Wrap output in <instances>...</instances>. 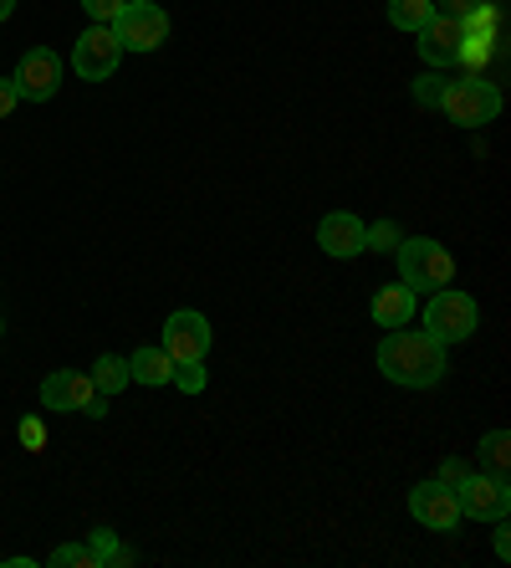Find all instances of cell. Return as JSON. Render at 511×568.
<instances>
[{
    "mask_svg": "<svg viewBox=\"0 0 511 568\" xmlns=\"http://www.w3.org/2000/svg\"><path fill=\"white\" fill-rule=\"evenodd\" d=\"M317 246L333 256V262H348V256L364 252V221L354 211H328L317 221Z\"/></svg>",
    "mask_w": 511,
    "mask_h": 568,
    "instance_id": "13",
    "label": "cell"
},
{
    "mask_svg": "<svg viewBox=\"0 0 511 568\" xmlns=\"http://www.w3.org/2000/svg\"><path fill=\"white\" fill-rule=\"evenodd\" d=\"M466 21H456V16H440L435 11L430 21H425L415 37H420V57H425V67H435V72H446V67H456L460 62V47H466Z\"/></svg>",
    "mask_w": 511,
    "mask_h": 568,
    "instance_id": "12",
    "label": "cell"
},
{
    "mask_svg": "<svg viewBox=\"0 0 511 568\" xmlns=\"http://www.w3.org/2000/svg\"><path fill=\"white\" fill-rule=\"evenodd\" d=\"M497 558H511V528H507V517H497Z\"/></svg>",
    "mask_w": 511,
    "mask_h": 568,
    "instance_id": "29",
    "label": "cell"
},
{
    "mask_svg": "<svg viewBox=\"0 0 511 568\" xmlns=\"http://www.w3.org/2000/svg\"><path fill=\"white\" fill-rule=\"evenodd\" d=\"M16 436H21V446H27V450H41V446H47V425H41L37 415H27V420L16 425Z\"/></svg>",
    "mask_w": 511,
    "mask_h": 568,
    "instance_id": "24",
    "label": "cell"
},
{
    "mask_svg": "<svg viewBox=\"0 0 511 568\" xmlns=\"http://www.w3.org/2000/svg\"><path fill=\"white\" fill-rule=\"evenodd\" d=\"M170 374H174V358L164 354V344H149V348H139V354H129V379L133 384H144V389H159V384H170Z\"/></svg>",
    "mask_w": 511,
    "mask_h": 568,
    "instance_id": "15",
    "label": "cell"
},
{
    "mask_svg": "<svg viewBox=\"0 0 511 568\" xmlns=\"http://www.w3.org/2000/svg\"><path fill=\"white\" fill-rule=\"evenodd\" d=\"M456 507H460V517H471V523H497V517H507L511 513L507 476L471 466V471H466V481L456 487Z\"/></svg>",
    "mask_w": 511,
    "mask_h": 568,
    "instance_id": "7",
    "label": "cell"
},
{
    "mask_svg": "<svg viewBox=\"0 0 511 568\" xmlns=\"http://www.w3.org/2000/svg\"><path fill=\"white\" fill-rule=\"evenodd\" d=\"M476 328H481V307H476L471 292H460V287L430 292V303H425V333H430V338H440V344H466Z\"/></svg>",
    "mask_w": 511,
    "mask_h": 568,
    "instance_id": "4",
    "label": "cell"
},
{
    "mask_svg": "<svg viewBox=\"0 0 511 568\" xmlns=\"http://www.w3.org/2000/svg\"><path fill=\"white\" fill-rule=\"evenodd\" d=\"M11 16H16V0H0V27H6Z\"/></svg>",
    "mask_w": 511,
    "mask_h": 568,
    "instance_id": "30",
    "label": "cell"
},
{
    "mask_svg": "<svg viewBox=\"0 0 511 568\" xmlns=\"http://www.w3.org/2000/svg\"><path fill=\"white\" fill-rule=\"evenodd\" d=\"M440 113L460 129H486V123L501 119V88L486 82L481 72L476 78H460V82H446V98H440Z\"/></svg>",
    "mask_w": 511,
    "mask_h": 568,
    "instance_id": "3",
    "label": "cell"
},
{
    "mask_svg": "<svg viewBox=\"0 0 511 568\" xmlns=\"http://www.w3.org/2000/svg\"><path fill=\"white\" fill-rule=\"evenodd\" d=\"M88 379H92V389H98V395H123V389H129V358L123 354H98L92 358V369H88Z\"/></svg>",
    "mask_w": 511,
    "mask_h": 568,
    "instance_id": "16",
    "label": "cell"
},
{
    "mask_svg": "<svg viewBox=\"0 0 511 568\" xmlns=\"http://www.w3.org/2000/svg\"><path fill=\"white\" fill-rule=\"evenodd\" d=\"M466 471H471V466L460 462V456H450V462H440V471H435V481H446V487L456 491L460 481H466Z\"/></svg>",
    "mask_w": 511,
    "mask_h": 568,
    "instance_id": "27",
    "label": "cell"
},
{
    "mask_svg": "<svg viewBox=\"0 0 511 568\" xmlns=\"http://www.w3.org/2000/svg\"><path fill=\"white\" fill-rule=\"evenodd\" d=\"M21 108V93H16V78H0V119H11Z\"/></svg>",
    "mask_w": 511,
    "mask_h": 568,
    "instance_id": "28",
    "label": "cell"
},
{
    "mask_svg": "<svg viewBox=\"0 0 511 568\" xmlns=\"http://www.w3.org/2000/svg\"><path fill=\"white\" fill-rule=\"evenodd\" d=\"M481 6H486V0H435V11H440V16H456V21H471Z\"/></svg>",
    "mask_w": 511,
    "mask_h": 568,
    "instance_id": "26",
    "label": "cell"
},
{
    "mask_svg": "<svg viewBox=\"0 0 511 568\" xmlns=\"http://www.w3.org/2000/svg\"><path fill=\"white\" fill-rule=\"evenodd\" d=\"M409 517L430 532H456L460 523H466L456 507V491H450L446 481H435V476L420 481V487H409Z\"/></svg>",
    "mask_w": 511,
    "mask_h": 568,
    "instance_id": "11",
    "label": "cell"
},
{
    "mask_svg": "<svg viewBox=\"0 0 511 568\" xmlns=\"http://www.w3.org/2000/svg\"><path fill=\"white\" fill-rule=\"evenodd\" d=\"M394 256H399V277H405L409 292H440L456 277V256L435 236H405L394 246Z\"/></svg>",
    "mask_w": 511,
    "mask_h": 568,
    "instance_id": "2",
    "label": "cell"
},
{
    "mask_svg": "<svg viewBox=\"0 0 511 568\" xmlns=\"http://www.w3.org/2000/svg\"><path fill=\"white\" fill-rule=\"evenodd\" d=\"M88 554H92V568H108V564H119L123 548H119V532L113 528H98L88 542Z\"/></svg>",
    "mask_w": 511,
    "mask_h": 568,
    "instance_id": "21",
    "label": "cell"
},
{
    "mask_svg": "<svg viewBox=\"0 0 511 568\" xmlns=\"http://www.w3.org/2000/svg\"><path fill=\"white\" fill-rule=\"evenodd\" d=\"M399 225L394 221H374V225H364V252H379V256H394V246H399Z\"/></svg>",
    "mask_w": 511,
    "mask_h": 568,
    "instance_id": "19",
    "label": "cell"
},
{
    "mask_svg": "<svg viewBox=\"0 0 511 568\" xmlns=\"http://www.w3.org/2000/svg\"><path fill=\"white\" fill-rule=\"evenodd\" d=\"M368 313H374V323H379V328H405L409 317L420 313V297H415L409 287H399V282H389V287L374 292Z\"/></svg>",
    "mask_w": 511,
    "mask_h": 568,
    "instance_id": "14",
    "label": "cell"
},
{
    "mask_svg": "<svg viewBox=\"0 0 511 568\" xmlns=\"http://www.w3.org/2000/svg\"><path fill=\"white\" fill-rule=\"evenodd\" d=\"M41 410H62V415H92V420H103L108 415V395H98L92 389V379L88 374H78V369H52L47 379H41Z\"/></svg>",
    "mask_w": 511,
    "mask_h": 568,
    "instance_id": "6",
    "label": "cell"
},
{
    "mask_svg": "<svg viewBox=\"0 0 511 568\" xmlns=\"http://www.w3.org/2000/svg\"><path fill=\"white\" fill-rule=\"evenodd\" d=\"M440 98H446V78H440V72H430V78H420V82H415V103H425V108H440Z\"/></svg>",
    "mask_w": 511,
    "mask_h": 568,
    "instance_id": "23",
    "label": "cell"
},
{
    "mask_svg": "<svg viewBox=\"0 0 511 568\" xmlns=\"http://www.w3.org/2000/svg\"><path fill=\"white\" fill-rule=\"evenodd\" d=\"M47 564H52V568H92V554L82 548V542H62V548H52V554H47Z\"/></svg>",
    "mask_w": 511,
    "mask_h": 568,
    "instance_id": "22",
    "label": "cell"
},
{
    "mask_svg": "<svg viewBox=\"0 0 511 568\" xmlns=\"http://www.w3.org/2000/svg\"><path fill=\"white\" fill-rule=\"evenodd\" d=\"M0 333H6V328H0Z\"/></svg>",
    "mask_w": 511,
    "mask_h": 568,
    "instance_id": "31",
    "label": "cell"
},
{
    "mask_svg": "<svg viewBox=\"0 0 511 568\" xmlns=\"http://www.w3.org/2000/svg\"><path fill=\"white\" fill-rule=\"evenodd\" d=\"M82 11H88L98 27H113V16L123 11V0H82Z\"/></svg>",
    "mask_w": 511,
    "mask_h": 568,
    "instance_id": "25",
    "label": "cell"
},
{
    "mask_svg": "<svg viewBox=\"0 0 511 568\" xmlns=\"http://www.w3.org/2000/svg\"><path fill=\"white\" fill-rule=\"evenodd\" d=\"M170 384L180 389V395H200L205 389V358H180L170 374Z\"/></svg>",
    "mask_w": 511,
    "mask_h": 568,
    "instance_id": "20",
    "label": "cell"
},
{
    "mask_svg": "<svg viewBox=\"0 0 511 568\" xmlns=\"http://www.w3.org/2000/svg\"><path fill=\"white\" fill-rule=\"evenodd\" d=\"M119 62H123V47H119V37H113V27H98V21H92V27L72 41V72H78L82 82H108L119 72Z\"/></svg>",
    "mask_w": 511,
    "mask_h": 568,
    "instance_id": "8",
    "label": "cell"
},
{
    "mask_svg": "<svg viewBox=\"0 0 511 568\" xmlns=\"http://www.w3.org/2000/svg\"><path fill=\"white\" fill-rule=\"evenodd\" d=\"M435 16V0H389V27L399 31H420Z\"/></svg>",
    "mask_w": 511,
    "mask_h": 568,
    "instance_id": "18",
    "label": "cell"
},
{
    "mask_svg": "<svg viewBox=\"0 0 511 568\" xmlns=\"http://www.w3.org/2000/svg\"><path fill=\"white\" fill-rule=\"evenodd\" d=\"M507 466H511V436L497 425V430H486L481 436V471L507 476Z\"/></svg>",
    "mask_w": 511,
    "mask_h": 568,
    "instance_id": "17",
    "label": "cell"
},
{
    "mask_svg": "<svg viewBox=\"0 0 511 568\" xmlns=\"http://www.w3.org/2000/svg\"><path fill=\"white\" fill-rule=\"evenodd\" d=\"M11 78H16L21 103H52L57 88H62V57H57L52 47H31Z\"/></svg>",
    "mask_w": 511,
    "mask_h": 568,
    "instance_id": "9",
    "label": "cell"
},
{
    "mask_svg": "<svg viewBox=\"0 0 511 568\" xmlns=\"http://www.w3.org/2000/svg\"><path fill=\"white\" fill-rule=\"evenodd\" d=\"M164 354L180 364V358H205L211 354V344H215V333H211V317L205 313H195V307H180V313H170L164 317Z\"/></svg>",
    "mask_w": 511,
    "mask_h": 568,
    "instance_id": "10",
    "label": "cell"
},
{
    "mask_svg": "<svg viewBox=\"0 0 511 568\" xmlns=\"http://www.w3.org/2000/svg\"><path fill=\"white\" fill-rule=\"evenodd\" d=\"M113 37L123 52H159L170 41V11L154 0H123V11L113 16Z\"/></svg>",
    "mask_w": 511,
    "mask_h": 568,
    "instance_id": "5",
    "label": "cell"
},
{
    "mask_svg": "<svg viewBox=\"0 0 511 568\" xmlns=\"http://www.w3.org/2000/svg\"><path fill=\"white\" fill-rule=\"evenodd\" d=\"M379 374L405 389H430L446 379V344L430 338L425 328H389L379 344Z\"/></svg>",
    "mask_w": 511,
    "mask_h": 568,
    "instance_id": "1",
    "label": "cell"
}]
</instances>
